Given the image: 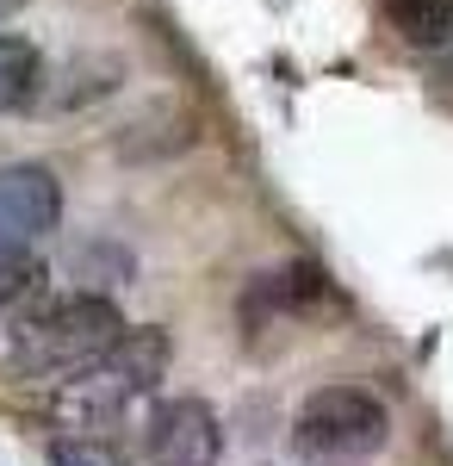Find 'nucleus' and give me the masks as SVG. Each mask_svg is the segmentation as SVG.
Segmentation results:
<instances>
[{
	"instance_id": "nucleus-1",
	"label": "nucleus",
	"mask_w": 453,
	"mask_h": 466,
	"mask_svg": "<svg viewBox=\"0 0 453 466\" xmlns=\"http://www.w3.org/2000/svg\"><path fill=\"white\" fill-rule=\"evenodd\" d=\"M168 355H175L168 329H125L100 360H87L81 373H69L56 386L50 423L63 435H106L112 441L118 430L137 423V410L149 404L156 380L168 373Z\"/></svg>"
},
{
	"instance_id": "nucleus-10",
	"label": "nucleus",
	"mask_w": 453,
	"mask_h": 466,
	"mask_svg": "<svg viewBox=\"0 0 453 466\" xmlns=\"http://www.w3.org/2000/svg\"><path fill=\"white\" fill-rule=\"evenodd\" d=\"M19 6H25V0H0V19H13V13H19Z\"/></svg>"
},
{
	"instance_id": "nucleus-11",
	"label": "nucleus",
	"mask_w": 453,
	"mask_h": 466,
	"mask_svg": "<svg viewBox=\"0 0 453 466\" xmlns=\"http://www.w3.org/2000/svg\"><path fill=\"white\" fill-rule=\"evenodd\" d=\"M448 50H453V44H448ZM448 81H453V56H448Z\"/></svg>"
},
{
	"instance_id": "nucleus-6",
	"label": "nucleus",
	"mask_w": 453,
	"mask_h": 466,
	"mask_svg": "<svg viewBox=\"0 0 453 466\" xmlns=\"http://www.w3.org/2000/svg\"><path fill=\"white\" fill-rule=\"evenodd\" d=\"M385 25L410 50H448L453 44V0H379Z\"/></svg>"
},
{
	"instance_id": "nucleus-9",
	"label": "nucleus",
	"mask_w": 453,
	"mask_h": 466,
	"mask_svg": "<svg viewBox=\"0 0 453 466\" xmlns=\"http://www.w3.org/2000/svg\"><path fill=\"white\" fill-rule=\"evenodd\" d=\"M32 261H25V255H19V261H0V305H13V299H19V292L32 287Z\"/></svg>"
},
{
	"instance_id": "nucleus-8",
	"label": "nucleus",
	"mask_w": 453,
	"mask_h": 466,
	"mask_svg": "<svg viewBox=\"0 0 453 466\" xmlns=\"http://www.w3.org/2000/svg\"><path fill=\"white\" fill-rule=\"evenodd\" d=\"M50 466H131L106 435H56L50 441Z\"/></svg>"
},
{
	"instance_id": "nucleus-4",
	"label": "nucleus",
	"mask_w": 453,
	"mask_h": 466,
	"mask_svg": "<svg viewBox=\"0 0 453 466\" xmlns=\"http://www.w3.org/2000/svg\"><path fill=\"white\" fill-rule=\"evenodd\" d=\"M56 224H63V180L44 162L0 168V261H19Z\"/></svg>"
},
{
	"instance_id": "nucleus-7",
	"label": "nucleus",
	"mask_w": 453,
	"mask_h": 466,
	"mask_svg": "<svg viewBox=\"0 0 453 466\" xmlns=\"http://www.w3.org/2000/svg\"><path fill=\"white\" fill-rule=\"evenodd\" d=\"M37 81H44V56L25 37L0 32V112H19L37 94Z\"/></svg>"
},
{
	"instance_id": "nucleus-3",
	"label": "nucleus",
	"mask_w": 453,
	"mask_h": 466,
	"mask_svg": "<svg viewBox=\"0 0 453 466\" xmlns=\"http://www.w3.org/2000/svg\"><path fill=\"white\" fill-rule=\"evenodd\" d=\"M391 441V410L373 386H317L292 410V448L311 466H360Z\"/></svg>"
},
{
	"instance_id": "nucleus-2",
	"label": "nucleus",
	"mask_w": 453,
	"mask_h": 466,
	"mask_svg": "<svg viewBox=\"0 0 453 466\" xmlns=\"http://www.w3.org/2000/svg\"><path fill=\"white\" fill-rule=\"evenodd\" d=\"M125 336V318L106 292H75L44 305L37 318H25L19 329H6V367L25 380H50L63 386L69 373H81L87 360H100L112 342Z\"/></svg>"
},
{
	"instance_id": "nucleus-5",
	"label": "nucleus",
	"mask_w": 453,
	"mask_h": 466,
	"mask_svg": "<svg viewBox=\"0 0 453 466\" xmlns=\"http://www.w3.org/2000/svg\"><path fill=\"white\" fill-rule=\"evenodd\" d=\"M143 466H217V417L206 398H168L143 417Z\"/></svg>"
}]
</instances>
